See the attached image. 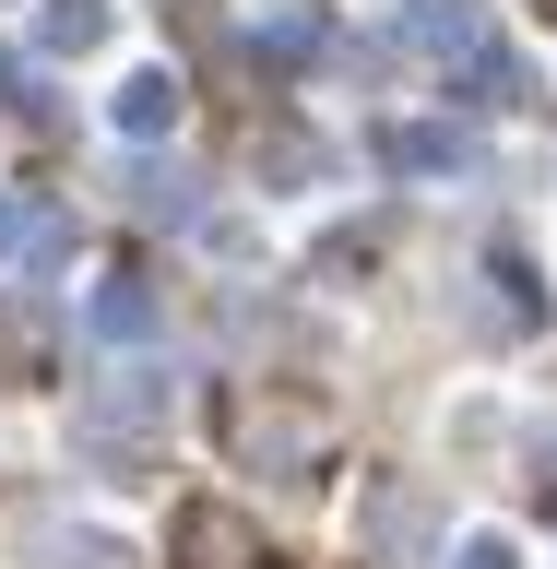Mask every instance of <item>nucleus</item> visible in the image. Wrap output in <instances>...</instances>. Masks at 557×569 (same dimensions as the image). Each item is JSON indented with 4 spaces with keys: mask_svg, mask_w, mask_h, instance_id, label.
<instances>
[{
    "mask_svg": "<svg viewBox=\"0 0 557 569\" xmlns=\"http://www.w3.org/2000/svg\"><path fill=\"white\" fill-rule=\"evenodd\" d=\"M0 249H24V202H0Z\"/></svg>",
    "mask_w": 557,
    "mask_h": 569,
    "instance_id": "20e7f679",
    "label": "nucleus"
},
{
    "mask_svg": "<svg viewBox=\"0 0 557 569\" xmlns=\"http://www.w3.org/2000/svg\"><path fill=\"white\" fill-rule=\"evenodd\" d=\"M107 36V0H48V48H96Z\"/></svg>",
    "mask_w": 557,
    "mask_h": 569,
    "instance_id": "f03ea898",
    "label": "nucleus"
},
{
    "mask_svg": "<svg viewBox=\"0 0 557 569\" xmlns=\"http://www.w3.org/2000/svg\"><path fill=\"white\" fill-rule=\"evenodd\" d=\"M462 569H510V546H498V533H475V546H462Z\"/></svg>",
    "mask_w": 557,
    "mask_h": 569,
    "instance_id": "7ed1b4c3",
    "label": "nucleus"
},
{
    "mask_svg": "<svg viewBox=\"0 0 557 569\" xmlns=\"http://www.w3.org/2000/svg\"><path fill=\"white\" fill-rule=\"evenodd\" d=\"M178 119V83L167 71H131V83H119V131H167Z\"/></svg>",
    "mask_w": 557,
    "mask_h": 569,
    "instance_id": "f257e3e1",
    "label": "nucleus"
}]
</instances>
